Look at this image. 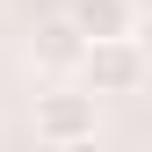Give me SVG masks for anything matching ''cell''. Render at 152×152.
Segmentation results:
<instances>
[{
	"label": "cell",
	"mask_w": 152,
	"mask_h": 152,
	"mask_svg": "<svg viewBox=\"0 0 152 152\" xmlns=\"http://www.w3.org/2000/svg\"><path fill=\"white\" fill-rule=\"evenodd\" d=\"M72 72H87L94 102H102V94H138V87H145V44H138V29H123V36H87V51H80Z\"/></svg>",
	"instance_id": "obj_1"
},
{
	"label": "cell",
	"mask_w": 152,
	"mask_h": 152,
	"mask_svg": "<svg viewBox=\"0 0 152 152\" xmlns=\"http://www.w3.org/2000/svg\"><path fill=\"white\" fill-rule=\"evenodd\" d=\"M72 22H80V36H123L138 29V7L130 0H72Z\"/></svg>",
	"instance_id": "obj_4"
},
{
	"label": "cell",
	"mask_w": 152,
	"mask_h": 152,
	"mask_svg": "<svg viewBox=\"0 0 152 152\" xmlns=\"http://www.w3.org/2000/svg\"><path fill=\"white\" fill-rule=\"evenodd\" d=\"M80 51H87V36H80L72 15H58V22L36 29V65H44V72H72V65H80Z\"/></svg>",
	"instance_id": "obj_3"
},
{
	"label": "cell",
	"mask_w": 152,
	"mask_h": 152,
	"mask_svg": "<svg viewBox=\"0 0 152 152\" xmlns=\"http://www.w3.org/2000/svg\"><path fill=\"white\" fill-rule=\"evenodd\" d=\"M102 109L94 94H36V138L44 145H94Z\"/></svg>",
	"instance_id": "obj_2"
}]
</instances>
